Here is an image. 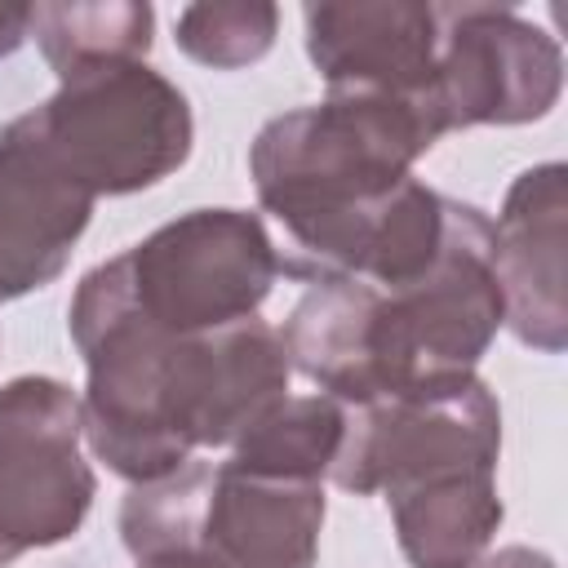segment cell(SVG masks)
<instances>
[{
	"instance_id": "5",
	"label": "cell",
	"mask_w": 568,
	"mask_h": 568,
	"mask_svg": "<svg viewBox=\"0 0 568 568\" xmlns=\"http://www.w3.org/2000/svg\"><path fill=\"white\" fill-rule=\"evenodd\" d=\"M280 275L284 262L257 213L191 209L98 262L80 284L160 333L195 337L257 315Z\"/></svg>"
},
{
	"instance_id": "9",
	"label": "cell",
	"mask_w": 568,
	"mask_h": 568,
	"mask_svg": "<svg viewBox=\"0 0 568 568\" xmlns=\"http://www.w3.org/2000/svg\"><path fill=\"white\" fill-rule=\"evenodd\" d=\"M564 89L550 31L510 4H435V120L444 133L541 120Z\"/></svg>"
},
{
	"instance_id": "10",
	"label": "cell",
	"mask_w": 568,
	"mask_h": 568,
	"mask_svg": "<svg viewBox=\"0 0 568 568\" xmlns=\"http://www.w3.org/2000/svg\"><path fill=\"white\" fill-rule=\"evenodd\" d=\"M93 204V191L53 155L31 111L0 129V302L67 271Z\"/></svg>"
},
{
	"instance_id": "3",
	"label": "cell",
	"mask_w": 568,
	"mask_h": 568,
	"mask_svg": "<svg viewBox=\"0 0 568 568\" xmlns=\"http://www.w3.org/2000/svg\"><path fill=\"white\" fill-rule=\"evenodd\" d=\"M444 138L430 106L395 93L328 89L324 102L266 120L248 146L262 209L293 235V253L351 213L377 204Z\"/></svg>"
},
{
	"instance_id": "19",
	"label": "cell",
	"mask_w": 568,
	"mask_h": 568,
	"mask_svg": "<svg viewBox=\"0 0 568 568\" xmlns=\"http://www.w3.org/2000/svg\"><path fill=\"white\" fill-rule=\"evenodd\" d=\"M13 559H18V555H13V550H9V546H4V541H0V568H9V564H13Z\"/></svg>"
},
{
	"instance_id": "7",
	"label": "cell",
	"mask_w": 568,
	"mask_h": 568,
	"mask_svg": "<svg viewBox=\"0 0 568 568\" xmlns=\"http://www.w3.org/2000/svg\"><path fill=\"white\" fill-rule=\"evenodd\" d=\"M501 408L475 377H439L346 413V435L333 462L342 493L368 497L448 470H497Z\"/></svg>"
},
{
	"instance_id": "17",
	"label": "cell",
	"mask_w": 568,
	"mask_h": 568,
	"mask_svg": "<svg viewBox=\"0 0 568 568\" xmlns=\"http://www.w3.org/2000/svg\"><path fill=\"white\" fill-rule=\"evenodd\" d=\"M470 568H555V559L532 546H501L493 555H479Z\"/></svg>"
},
{
	"instance_id": "1",
	"label": "cell",
	"mask_w": 568,
	"mask_h": 568,
	"mask_svg": "<svg viewBox=\"0 0 568 568\" xmlns=\"http://www.w3.org/2000/svg\"><path fill=\"white\" fill-rule=\"evenodd\" d=\"M67 324L89 368L80 395L84 439L129 484L173 475L195 448H231L288 395L293 368L280 328L257 315L178 337L75 284Z\"/></svg>"
},
{
	"instance_id": "13",
	"label": "cell",
	"mask_w": 568,
	"mask_h": 568,
	"mask_svg": "<svg viewBox=\"0 0 568 568\" xmlns=\"http://www.w3.org/2000/svg\"><path fill=\"white\" fill-rule=\"evenodd\" d=\"M413 568H470L501 528L497 470H448L382 493Z\"/></svg>"
},
{
	"instance_id": "18",
	"label": "cell",
	"mask_w": 568,
	"mask_h": 568,
	"mask_svg": "<svg viewBox=\"0 0 568 568\" xmlns=\"http://www.w3.org/2000/svg\"><path fill=\"white\" fill-rule=\"evenodd\" d=\"M31 27V9L27 4H0V58H9Z\"/></svg>"
},
{
	"instance_id": "2",
	"label": "cell",
	"mask_w": 568,
	"mask_h": 568,
	"mask_svg": "<svg viewBox=\"0 0 568 568\" xmlns=\"http://www.w3.org/2000/svg\"><path fill=\"white\" fill-rule=\"evenodd\" d=\"M501 324L493 217L448 200V235L422 280L377 288L351 275H320L288 311L280 342L288 368L315 382L320 395L359 408L422 382L475 373Z\"/></svg>"
},
{
	"instance_id": "16",
	"label": "cell",
	"mask_w": 568,
	"mask_h": 568,
	"mask_svg": "<svg viewBox=\"0 0 568 568\" xmlns=\"http://www.w3.org/2000/svg\"><path fill=\"white\" fill-rule=\"evenodd\" d=\"M178 49L213 71H235L271 53L280 31V9L266 0H222V4H186L173 22Z\"/></svg>"
},
{
	"instance_id": "12",
	"label": "cell",
	"mask_w": 568,
	"mask_h": 568,
	"mask_svg": "<svg viewBox=\"0 0 568 568\" xmlns=\"http://www.w3.org/2000/svg\"><path fill=\"white\" fill-rule=\"evenodd\" d=\"M306 58L328 89L395 93L435 115V4L351 0L306 4ZM439 124V120H435Z\"/></svg>"
},
{
	"instance_id": "15",
	"label": "cell",
	"mask_w": 568,
	"mask_h": 568,
	"mask_svg": "<svg viewBox=\"0 0 568 568\" xmlns=\"http://www.w3.org/2000/svg\"><path fill=\"white\" fill-rule=\"evenodd\" d=\"M44 62L53 75H71L93 62L115 58H146L155 36L151 4L138 0H106V4H31V27Z\"/></svg>"
},
{
	"instance_id": "6",
	"label": "cell",
	"mask_w": 568,
	"mask_h": 568,
	"mask_svg": "<svg viewBox=\"0 0 568 568\" xmlns=\"http://www.w3.org/2000/svg\"><path fill=\"white\" fill-rule=\"evenodd\" d=\"M53 155L98 195H133L178 173L195 142L186 93L142 58L93 62L31 106Z\"/></svg>"
},
{
	"instance_id": "14",
	"label": "cell",
	"mask_w": 568,
	"mask_h": 568,
	"mask_svg": "<svg viewBox=\"0 0 568 568\" xmlns=\"http://www.w3.org/2000/svg\"><path fill=\"white\" fill-rule=\"evenodd\" d=\"M342 435H346V404L328 395H284L231 444L226 466L266 479L320 484L337 462Z\"/></svg>"
},
{
	"instance_id": "8",
	"label": "cell",
	"mask_w": 568,
	"mask_h": 568,
	"mask_svg": "<svg viewBox=\"0 0 568 568\" xmlns=\"http://www.w3.org/2000/svg\"><path fill=\"white\" fill-rule=\"evenodd\" d=\"M80 439L84 413L67 382L27 373L0 386V541L13 555L80 532L98 493Z\"/></svg>"
},
{
	"instance_id": "11",
	"label": "cell",
	"mask_w": 568,
	"mask_h": 568,
	"mask_svg": "<svg viewBox=\"0 0 568 568\" xmlns=\"http://www.w3.org/2000/svg\"><path fill=\"white\" fill-rule=\"evenodd\" d=\"M564 240H568V169L559 160L524 169L493 222V266L506 302L510 333L546 355L568 346L564 297Z\"/></svg>"
},
{
	"instance_id": "4",
	"label": "cell",
	"mask_w": 568,
	"mask_h": 568,
	"mask_svg": "<svg viewBox=\"0 0 568 568\" xmlns=\"http://www.w3.org/2000/svg\"><path fill=\"white\" fill-rule=\"evenodd\" d=\"M320 528V484L195 457L164 479L133 484L120 501V537L133 564L195 555L213 568H315Z\"/></svg>"
}]
</instances>
